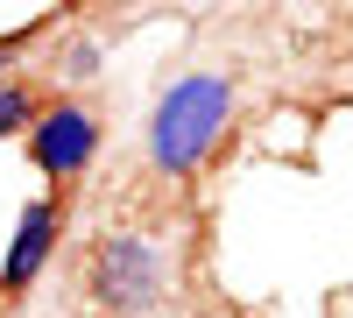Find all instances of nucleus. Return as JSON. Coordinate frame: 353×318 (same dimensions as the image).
I'll return each mask as SVG.
<instances>
[{
    "mask_svg": "<svg viewBox=\"0 0 353 318\" xmlns=\"http://www.w3.org/2000/svg\"><path fill=\"white\" fill-rule=\"evenodd\" d=\"M99 156V113L85 99H57L43 106V121L28 128V163L43 170L50 184H78Z\"/></svg>",
    "mask_w": 353,
    "mask_h": 318,
    "instance_id": "7ed1b4c3",
    "label": "nucleus"
},
{
    "mask_svg": "<svg viewBox=\"0 0 353 318\" xmlns=\"http://www.w3.org/2000/svg\"><path fill=\"white\" fill-rule=\"evenodd\" d=\"M57 234H64V206H57V198H36V206H21L14 241H8V262H0V297H21L28 283L50 269Z\"/></svg>",
    "mask_w": 353,
    "mask_h": 318,
    "instance_id": "20e7f679",
    "label": "nucleus"
},
{
    "mask_svg": "<svg viewBox=\"0 0 353 318\" xmlns=\"http://www.w3.org/2000/svg\"><path fill=\"white\" fill-rule=\"evenodd\" d=\"M85 297L106 318H149L163 304V255L149 234H99L85 262Z\"/></svg>",
    "mask_w": 353,
    "mask_h": 318,
    "instance_id": "f03ea898",
    "label": "nucleus"
},
{
    "mask_svg": "<svg viewBox=\"0 0 353 318\" xmlns=\"http://www.w3.org/2000/svg\"><path fill=\"white\" fill-rule=\"evenodd\" d=\"M241 106V85L233 71H184L163 85V99L149 106V163L170 184H184L205 170V156L219 149V135Z\"/></svg>",
    "mask_w": 353,
    "mask_h": 318,
    "instance_id": "f257e3e1",
    "label": "nucleus"
},
{
    "mask_svg": "<svg viewBox=\"0 0 353 318\" xmlns=\"http://www.w3.org/2000/svg\"><path fill=\"white\" fill-rule=\"evenodd\" d=\"M36 121H43V99L21 78H0V135H28Z\"/></svg>",
    "mask_w": 353,
    "mask_h": 318,
    "instance_id": "39448f33",
    "label": "nucleus"
}]
</instances>
